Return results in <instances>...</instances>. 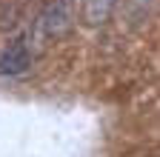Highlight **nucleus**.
I'll use <instances>...</instances> for the list:
<instances>
[{
    "label": "nucleus",
    "instance_id": "f257e3e1",
    "mask_svg": "<svg viewBox=\"0 0 160 157\" xmlns=\"http://www.w3.org/2000/svg\"><path fill=\"white\" fill-rule=\"evenodd\" d=\"M74 26V0H49L37 17V32L46 40H57V37L69 34Z\"/></svg>",
    "mask_w": 160,
    "mask_h": 157
},
{
    "label": "nucleus",
    "instance_id": "f03ea898",
    "mask_svg": "<svg viewBox=\"0 0 160 157\" xmlns=\"http://www.w3.org/2000/svg\"><path fill=\"white\" fill-rule=\"evenodd\" d=\"M32 66V52H29V43L20 37V40L9 43L3 49V54H0V74H9V77H17L29 71Z\"/></svg>",
    "mask_w": 160,
    "mask_h": 157
},
{
    "label": "nucleus",
    "instance_id": "7ed1b4c3",
    "mask_svg": "<svg viewBox=\"0 0 160 157\" xmlns=\"http://www.w3.org/2000/svg\"><path fill=\"white\" fill-rule=\"evenodd\" d=\"M114 6H117V0H83L80 17H83L86 26H100V23H106L112 17Z\"/></svg>",
    "mask_w": 160,
    "mask_h": 157
}]
</instances>
